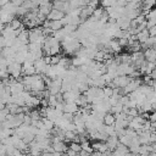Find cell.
<instances>
[{"instance_id":"3","label":"cell","mask_w":156,"mask_h":156,"mask_svg":"<svg viewBox=\"0 0 156 156\" xmlns=\"http://www.w3.org/2000/svg\"><path fill=\"white\" fill-rule=\"evenodd\" d=\"M65 12H62L61 10H56V9H52L50 11V13L46 16V20L49 21H57V20H62L65 17Z\"/></svg>"},{"instance_id":"2","label":"cell","mask_w":156,"mask_h":156,"mask_svg":"<svg viewBox=\"0 0 156 156\" xmlns=\"http://www.w3.org/2000/svg\"><path fill=\"white\" fill-rule=\"evenodd\" d=\"M132 79H133V78H132L130 76H117L116 78L112 79V82L115 83V85H116L117 88H124Z\"/></svg>"},{"instance_id":"26","label":"cell","mask_w":156,"mask_h":156,"mask_svg":"<svg viewBox=\"0 0 156 156\" xmlns=\"http://www.w3.org/2000/svg\"><path fill=\"white\" fill-rule=\"evenodd\" d=\"M117 40H118V43L122 48H127V45H128V39L127 38H118Z\"/></svg>"},{"instance_id":"5","label":"cell","mask_w":156,"mask_h":156,"mask_svg":"<svg viewBox=\"0 0 156 156\" xmlns=\"http://www.w3.org/2000/svg\"><path fill=\"white\" fill-rule=\"evenodd\" d=\"M105 143H106L108 150L113 151L117 147V145L119 144V140H118V136L117 135H110V136H107V139H106Z\"/></svg>"},{"instance_id":"18","label":"cell","mask_w":156,"mask_h":156,"mask_svg":"<svg viewBox=\"0 0 156 156\" xmlns=\"http://www.w3.org/2000/svg\"><path fill=\"white\" fill-rule=\"evenodd\" d=\"M145 20H156V7L149 10V12L145 15Z\"/></svg>"},{"instance_id":"36","label":"cell","mask_w":156,"mask_h":156,"mask_svg":"<svg viewBox=\"0 0 156 156\" xmlns=\"http://www.w3.org/2000/svg\"><path fill=\"white\" fill-rule=\"evenodd\" d=\"M29 156H30V155H29Z\"/></svg>"},{"instance_id":"17","label":"cell","mask_w":156,"mask_h":156,"mask_svg":"<svg viewBox=\"0 0 156 156\" xmlns=\"http://www.w3.org/2000/svg\"><path fill=\"white\" fill-rule=\"evenodd\" d=\"M80 147H82V150H84V151H87V152H89V154H91V152L94 151L93 147H91V144L89 143V140L82 141V143H80Z\"/></svg>"},{"instance_id":"31","label":"cell","mask_w":156,"mask_h":156,"mask_svg":"<svg viewBox=\"0 0 156 156\" xmlns=\"http://www.w3.org/2000/svg\"><path fill=\"white\" fill-rule=\"evenodd\" d=\"M4 48H5V39H4L2 35H0V51H1Z\"/></svg>"},{"instance_id":"32","label":"cell","mask_w":156,"mask_h":156,"mask_svg":"<svg viewBox=\"0 0 156 156\" xmlns=\"http://www.w3.org/2000/svg\"><path fill=\"white\" fill-rule=\"evenodd\" d=\"M5 27H6V24H5L4 22H1V21H0V33H1V32L5 29Z\"/></svg>"},{"instance_id":"23","label":"cell","mask_w":156,"mask_h":156,"mask_svg":"<svg viewBox=\"0 0 156 156\" xmlns=\"http://www.w3.org/2000/svg\"><path fill=\"white\" fill-rule=\"evenodd\" d=\"M138 115H139V111L136 107H130L127 112V116H129V117H136Z\"/></svg>"},{"instance_id":"24","label":"cell","mask_w":156,"mask_h":156,"mask_svg":"<svg viewBox=\"0 0 156 156\" xmlns=\"http://www.w3.org/2000/svg\"><path fill=\"white\" fill-rule=\"evenodd\" d=\"M87 5L95 10V9L99 7V5H100V0H89V1L87 2Z\"/></svg>"},{"instance_id":"34","label":"cell","mask_w":156,"mask_h":156,"mask_svg":"<svg viewBox=\"0 0 156 156\" xmlns=\"http://www.w3.org/2000/svg\"><path fill=\"white\" fill-rule=\"evenodd\" d=\"M7 1H11V0H7Z\"/></svg>"},{"instance_id":"19","label":"cell","mask_w":156,"mask_h":156,"mask_svg":"<svg viewBox=\"0 0 156 156\" xmlns=\"http://www.w3.org/2000/svg\"><path fill=\"white\" fill-rule=\"evenodd\" d=\"M68 147H69V149H72V150H73V151H76V152H79V151L82 150L80 144H79V143H76V141H69Z\"/></svg>"},{"instance_id":"7","label":"cell","mask_w":156,"mask_h":156,"mask_svg":"<svg viewBox=\"0 0 156 156\" xmlns=\"http://www.w3.org/2000/svg\"><path fill=\"white\" fill-rule=\"evenodd\" d=\"M144 57H145V61H147V62H155L156 63V50L154 48L145 49Z\"/></svg>"},{"instance_id":"4","label":"cell","mask_w":156,"mask_h":156,"mask_svg":"<svg viewBox=\"0 0 156 156\" xmlns=\"http://www.w3.org/2000/svg\"><path fill=\"white\" fill-rule=\"evenodd\" d=\"M33 65H34V68H35V73L37 74H43V72H44V69H45V67H46L48 63L45 62L44 57H41V58L35 60L33 62Z\"/></svg>"},{"instance_id":"10","label":"cell","mask_w":156,"mask_h":156,"mask_svg":"<svg viewBox=\"0 0 156 156\" xmlns=\"http://www.w3.org/2000/svg\"><path fill=\"white\" fill-rule=\"evenodd\" d=\"M79 110V106L76 102H65L63 104V112H68V113H77Z\"/></svg>"},{"instance_id":"11","label":"cell","mask_w":156,"mask_h":156,"mask_svg":"<svg viewBox=\"0 0 156 156\" xmlns=\"http://www.w3.org/2000/svg\"><path fill=\"white\" fill-rule=\"evenodd\" d=\"M9 26H10L11 28H13L15 30H21V29L26 28V27H24V24H23V21H22V20H20L18 17H13V18H12V21L9 23Z\"/></svg>"},{"instance_id":"30","label":"cell","mask_w":156,"mask_h":156,"mask_svg":"<svg viewBox=\"0 0 156 156\" xmlns=\"http://www.w3.org/2000/svg\"><path fill=\"white\" fill-rule=\"evenodd\" d=\"M149 33H150V37H155L156 35V24L149 29Z\"/></svg>"},{"instance_id":"8","label":"cell","mask_w":156,"mask_h":156,"mask_svg":"<svg viewBox=\"0 0 156 156\" xmlns=\"http://www.w3.org/2000/svg\"><path fill=\"white\" fill-rule=\"evenodd\" d=\"M130 18H128L127 16H121L119 18L116 20V23L117 26L121 28V29H128L130 27Z\"/></svg>"},{"instance_id":"28","label":"cell","mask_w":156,"mask_h":156,"mask_svg":"<svg viewBox=\"0 0 156 156\" xmlns=\"http://www.w3.org/2000/svg\"><path fill=\"white\" fill-rule=\"evenodd\" d=\"M24 1H26V0H11V4L18 7V6H22Z\"/></svg>"},{"instance_id":"20","label":"cell","mask_w":156,"mask_h":156,"mask_svg":"<svg viewBox=\"0 0 156 156\" xmlns=\"http://www.w3.org/2000/svg\"><path fill=\"white\" fill-rule=\"evenodd\" d=\"M48 101H49V106H51V107H55L57 105V102H58L56 95H49L48 96Z\"/></svg>"},{"instance_id":"21","label":"cell","mask_w":156,"mask_h":156,"mask_svg":"<svg viewBox=\"0 0 156 156\" xmlns=\"http://www.w3.org/2000/svg\"><path fill=\"white\" fill-rule=\"evenodd\" d=\"M60 58H61V55H52V56H50V65L51 66L58 65Z\"/></svg>"},{"instance_id":"29","label":"cell","mask_w":156,"mask_h":156,"mask_svg":"<svg viewBox=\"0 0 156 156\" xmlns=\"http://www.w3.org/2000/svg\"><path fill=\"white\" fill-rule=\"evenodd\" d=\"M149 121H150V122H156V111H152V112L149 115Z\"/></svg>"},{"instance_id":"25","label":"cell","mask_w":156,"mask_h":156,"mask_svg":"<svg viewBox=\"0 0 156 156\" xmlns=\"http://www.w3.org/2000/svg\"><path fill=\"white\" fill-rule=\"evenodd\" d=\"M9 77H10V74H9V72H7V68L0 69V80L6 79V78H9Z\"/></svg>"},{"instance_id":"6","label":"cell","mask_w":156,"mask_h":156,"mask_svg":"<svg viewBox=\"0 0 156 156\" xmlns=\"http://www.w3.org/2000/svg\"><path fill=\"white\" fill-rule=\"evenodd\" d=\"M51 146H52L54 151H57V152H61V154H65L66 150L68 149L66 141H63V140H58L56 143H51Z\"/></svg>"},{"instance_id":"12","label":"cell","mask_w":156,"mask_h":156,"mask_svg":"<svg viewBox=\"0 0 156 156\" xmlns=\"http://www.w3.org/2000/svg\"><path fill=\"white\" fill-rule=\"evenodd\" d=\"M40 98L37 96V95H30L27 101H26V105L29 106V107H37V106H40Z\"/></svg>"},{"instance_id":"27","label":"cell","mask_w":156,"mask_h":156,"mask_svg":"<svg viewBox=\"0 0 156 156\" xmlns=\"http://www.w3.org/2000/svg\"><path fill=\"white\" fill-rule=\"evenodd\" d=\"M77 154H78V152H76V151H73L72 149L68 147V149L66 150V152H65V156H77Z\"/></svg>"},{"instance_id":"33","label":"cell","mask_w":156,"mask_h":156,"mask_svg":"<svg viewBox=\"0 0 156 156\" xmlns=\"http://www.w3.org/2000/svg\"><path fill=\"white\" fill-rule=\"evenodd\" d=\"M124 156H135V154H133V152H130V151H128V152H127V154H126Z\"/></svg>"},{"instance_id":"35","label":"cell","mask_w":156,"mask_h":156,"mask_svg":"<svg viewBox=\"0 0 156 156\" xmlns=\"http://www.w3.org/2000/svg\"><path fill=\"white\" fill-rule=\"evenodd\" d=\"M87 1H89V0H87Z\"/></svg>"},{"instance_id":"9","label":"cell","mask_w":156,"mask_h":156,"mask_svg":"<svg viewBox=\"0 0 156 156\" xmlns=\"http://www.w3.org/2000/svg\"><path fill=\"white\" fill-rule=\"evenodd\" d=\"M106 48H108V49L111 50V52H115V54H119L121 50H122V46L119 45L118 40L115 39V38H112V39L108 41V44H107Z\"/></svg>"},{"instance_id":"1","label":"cell","mask_w":156,"mask_h":156,"mask_svg":"<svg viewBox=\"0 0 156 156\" xmlns=\"http://www.w3.org/2000/svg\"><path fill=\"white\" fill-rule=\"evenodd\" d=\"M7 72L12 78H20L22 74V65L16 61H10L7 65Z\"/></svg>"},{"instance_id":"15","label":"cell","mask_w":156,"mask_h":156,"mask_svg":"<svg viewBox=\"0 0 156 156\" xmlns=\"http://www.w3.org/2000/svg\"><path fill=\"white\" fill-rule=\"evenodd\" d=\"M41 121H43V123H44V128L48 129L49 132L55 127V123H54L51 119H49L48 117H41Z\"/></svg>"},{"instance_id":"14","label":"cell","mask_w":156,"mask_h":156,"mask_svg":"<svg viewBox=\"0 0 156 156\" xmlns=\"http://www.w3.org/2000/svg\"><path fill=\"white\" fill-rule=\"evenodd\" d=\"M102 122H104L105 126H113L115 122H116V117H115L113 113H111V112H106V113L104 115Z\"/></svg>"},{"instance_id":"22","label":"cell","mask_w":156,"mask_h":156,"mask_svg":"<svg viewBox=\"0 0 156 156\" xmlns=\"http://www.w3.org/2000/svg\"><path fill=\"white\" fill-rule=\"evenodd\" d=\"M102 91H104V94H105V96H106V98H110V96H112V94H113L112 88H111V87H108V85H105V87L102 88Z\"/></svg>"},{"instance_id":"16","label":"cell","mask_w":156,"mask_h":156,"mask_svg":"<svg viewBox=\"0 0 156 156\" xmlns=\"http://www.w3.org/2000/svg\"><path fill=\"white\" fill-rule=\"evenodd\" d=\"M118 140H119V143H121V144H123V145H126V146H129V145H130V143H132V138H130V136H128L127 134L118 135Z\"/></svg>"},{"instance_id":"13","label":"cell","mask_w":156,"mask_h":156,"mask_svg":"<svg viewBox=\"0 0 156 156\" xmlns=\"http://www.w3.org/2000/svg\"><path fill=\"white\" fill-rule=\"evenodd\" d=\"M149 38H150V33H149V29H147V28H145V29L140 30V32L136 34V40H138L140 44L145 43Z\"/></svg>"}]
</instances>
